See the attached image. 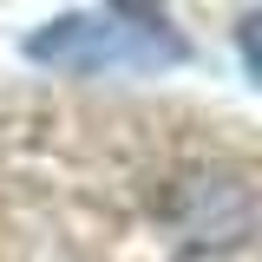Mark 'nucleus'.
Wrapping results in <instances>:
<instances>
[{
  "instance_id": "f257e3e1",
  "label": "nucleus",
  "mask_w": 262,
  "mask_h": 262,
  "mask_svg": "<svg viewBox=\"0 0 262 262\" xmlns=\"http://www.w3.org/2000/svg\"><path fill=\"white\" fill-rule=\"evenodd\" d=\"M27 59L39 66H66V72H112V66H177L184 59V39L151 20H131V13H66L53 27H39L27 39Z\"/></svg>"
}]
</instances>
